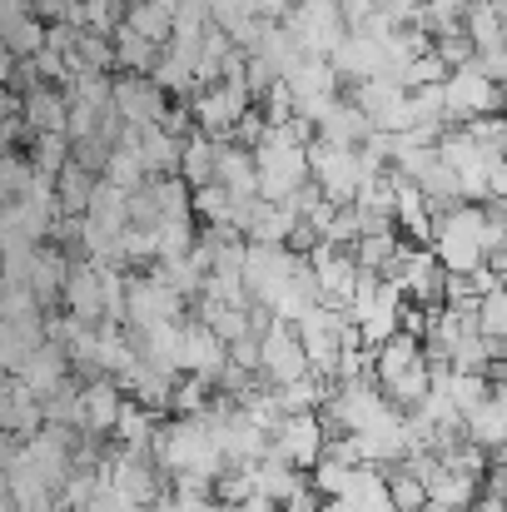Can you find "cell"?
<instances>
[{
    "instance_id": "cell-1",
    "label": "cell",
    "mask_w": 507,
    "mask_h": 512,
    "mask_svg": "<svg viewBox=\"0 0 507 512\" xmlns=\"http://www.w3.org/2000/svg\"><path fill=\"white\" fill-rule=\"evenodd\" d=\"M488 229H493L488 204H458V209L438 214V239H433L438 264L448 274H478L488 264Z\"/></svg>"
},
{
    "instance_id": "cell-2",
    "label": "cell",
    "mask_w": 507,
    "mask_h": 512,
    "mask_svg": "<svg viewBox=\"0 0 507 512\" xmlns=\"http://www.w3.org/2000/svg\"><path fill=\"white\" fill-rule=\"evenodd\" d=\"M254 160H259V199H269V204H289L294 194H304V189L314 184L309 150L279 140L274 130H269V140L254 150Z\"/></svg>"
},
{
    "instance_id": "cell-3",
    "label": "cell",
    "mask_w": 507,
    "mask_h": 512,
    "mask_svg": "<svg viewBox=\"0 0 507 512\" xmlns=\"http://www.w3.org/2000/svg\"><path fill=\"white\" fill-rule=\"evenodd\" d=\"M309 165H314V184H319V194H324L329 204H338V209L358 204V194H363V184H368V170H363V155H358V150L314 140V145H309Z\"/></svg>"
},
{
    "instance_id": "cell-4",
    "label": "cell",
    "mask_w": 507,
    "mask_h": 512,
    "mask_svg": "<svg viewBox=\"0 0 507 512\" xmlns=\"http://www.w3.org/2000/svg\"><path fill=\"white\" fill-rule=\"evenodd\" d=\"M443 95H448V130H463V125L483 120V115H503V85L483 65L453 70Z\"/></svg>"
},
{
    "instance_id": "cell-5",
    "label": "cell",
    "mask_w": 507,
    "mask_h": 512,
    "mask_svg": "<svg viewBox=\"0 0 507 512\" xmlns=\"http://www.w3.org/2000/svg\"><path fill=\"white\" fill-rule=\"evenodd\" d=\"M329 423H324V413H289L284 423H279V433H274V448H269V458H279V463H289V468H299V473H314L324 458H329Z\"/></svg>"
},
{
    "instance_id": "cell-6",
    "label": "cell",
    "mask_w": 507,
    "mask_h": 512,
    "mask_svg": "<svg viewBox=\"0 0 507 512\" xmlns=\"http://www.w3.org/2000/svg\"><path fill=\"white\" fill-rule=\"evenodd\" d=\"M309 373H314V363H309V348L299 339V324H269L259 334V378L269 388L299 383Z\"/></svg>"
},
{
    "instance_id": "cell-7",
    "label": "cell",
    "mask_w": 507,
    "mask_h": 512,
    "mask_svg": "<svg viewBox=\"0 0 507 512\" xmlns=\"http://www.w3.org/2000/svg\"><path fill=\"white\" fill-rule=\"evenodd\" d=\"M194 120H199V130L209 135V140H234V130H239V120L254 110V95H249V85L244 80H219V85H209V90H199L194 100Z\"/></svg>"
},
{
    "instance_id": "cell-8",
    "label": "cell",
    "mask_w": 507,
    "mask_h": 512,
    "mask_svg": "<svg viewBox=\"0 0 507 512\" xmlns=\"http://www.w3.org/2000/svg\"><path fill=\"white\" fill-rule=\"evenodd\" d=\"M284 25L294 30V40H299L304 55H314V60H334V50L348 40V25H343L338 0H299Z\"/></svg>"
},
{
    "instance_id": "cell-9",
    "label": "cell",
    "mask_w": 507,
    "mask_h": 512,
    "mask_svg": "<svg viewBox=\"0 0 507 512\" xmlns=\"http://www.w3.org/2000/svg\"><path fill=\"white\" fill-rule=\"evenodd\" d=\"M438 155L458 179L463 204H488V160H493V150H483L468 130H448L438 140Z\"/></svg>"
},
{
    "instance_id": "cell-10",
    "label": "cell",
    "mask_w": 507,
    "mask_h": 512,
    "mask_svg": "<svg viewBox=\"0 0 507 512\" xmlns=\"http://www.w3.org/2000/svg\"><path fill=\"white\" fill-rule=\"evenodd\" d=\"M169 105H174V95H169L155 75H115V115H120L125 125L155 130V125H165Z\"/></svg>"
},
{
    "instance_id": "cell-11",
    "label": "cell",
    "mask_w": 507,
    "mask_h": 512,
    "mask_svg": "<svg viewBox=\"0 0 507 512\" xmlns=\"http://www.w3.org/2000/svg\"><path fill=\"white\" fill-rule=\"evenodd\" d=\"M309 264H314V274H319V299H324L329 309H343V314H348V304H353V294H358V279H363L358 259H353L348 249H338V244H319V249L309 254Z\"/></svg>"
},
{
    "instance_id": "cell-12",
    "label": "cell",
    "mask_w": 507,
    "mask_h": 512,
    "mask_svg": "<svg viewBox=\"0 0 507 512\" xmlns=\"http://www.w3.org/2000/svg\"><path fill=\"white\" fill-rule=\"evenodd\" d=\"M224 368H229V343L219 339L204 319H194V314H189V324H184V353H179V373L219 383V378H224Z\"/></svg>"
},
{
    "instance_id": "cell-13",
    "label": "cell",
    "mask_w": 507,
    "mask_h": 512,
    "mask_svg": "<svg viewBox=\"0 0 507 512\" xmlns=\"http://www.w3.org/2000/svg\"><path fill=\"white\" fill-rule=\"evenodd\" d=\"M70 373H75V363H70L65 343H50V339H45L40 348H35V353H30V358H25V363H20V373H15V378H20L30 393H40V398L50 403L60 388H70V383H75Z\"/></svg>"
},
{
    "instance_id": "cell-14",
    "label": "cell",
    "mask_w": 507,
    "mask_h": 512,
    "mask_svg": "<svg viewBox=\"0 0 507 512\" xmlns=\"http://www.w3.org/2000/svg\"><path fill=\"white\" fill-rule=\"evenodd\" d=\"M334 70H338L343 85H363V80H373V75H393L388 45L373 40V35H348V40L334 50Z\"/></svg>"
},
{
    "instance_id": "cell-15",
    "label": "cell",
    "mask_w": 507,
    "mask_h": 512,
    "mask_svg": "<svg viewBox=\"0 0 507 512\" xmlns=\"http://www.w3.org/2000/svg\"><path fill=\"white\" fill-rule=\"evenodd\" d=\"M80 388H85V433H90V438H115V428H120V413H125V398H130V393H125L115 378H105V373L85 378Z\"/></svg>"
},
{
    "instance_id": "cell-16",
    "label": "cell",
    "mask_w": 507,
    "mask_h": 512,
    "mask_svg": "<svg viewBox=\"0 0 507 512\" xmlns=\"http://www.w3.org/2000/svg\"><path fill=\"white\" fill-rule=\"evenodd\" d=\"M60 304H65V314L80 319V324H105V284H100V269H95L90 259H75Z\"/></svg>"
},
{
    "instance_id": "cell-17",
    "label": "cell",
    "mask_w": 507,
    "mask_h": 512,
    "mask_svg": "<svg viewBox=\"0 0 507 512\" xmlns=\"http://www.w3.org/2000/svg\"><path fill=\"white\" fill-rule=\"evenodd\" d=\"M0 423L10 438H35L45 433V398L30 393L20 378H5V398H0Z\"/></svg>"
},
{
    "instance_id": "cell-18",
    "label": "cell",
    "mask_w": 507,
    "mask_h": 512,
    "mask_svg": "<svg viewBox=\"0 0 507 512\" xmlns=\"http://www.w3.org/2000/svg\"><path fill=\"white\" fill-rule=\"evenodd\" d=\"M478 498H483V478L458 473V468H448V463H438V468L428 473V503L453 508V512H473Z\"/></svg>"
},
{
    "instance_id": "cell-19",
    "label": "cell",
    "mask_w": 507,
    "mask_h": 512,
    "mask_svg": "<svg viewBox=\"0 0 507 512\" xmlns=\"http://www.w3.org/2000/svg\"><path fill=\"white\" fill-rule=\"evenodd\" d=\"M214 184H224V189L234 194V204H239V199H259V160H254V150L224 140V145H219V179H214Z\"/></svg>"
},
{
    "instance_id": "cell-20",
    "label": "cell",
    "mask_w": 507,
    "mask_h": 512,
    "mask_svg": "<svg viewBox=\"0 0 507 512\" xmlns=\"http://www.w3.org/2000/svg\"><path fill=\"white\" fill-rule=\"evenodd\" d=\"M25 125L30 135H65L70 130V100L55 85H40L25 95Z\"/></svg>"
},
{
    "instance_id": "cell-21",
    "label": "cell",
    "mask_w": 507,
    "mask_h": 512,
    "mask_svg": "<svg viewBox=\"0 0 507 512\" xmlns=\"http://www.w3.org/2000/svg\"><path fill=\"white\" fill-rule=\"evenodd\" d=\"M368 135H373V120H368L348 95L338 100L334 110H329V120L319 125V140H324V145H343V150H358Z\"/></svg>"
},
{
    "instance_id": "cell-22",
    "label": "cell",
    "mask_w": 507,
    "mask_h": 512,
    "mask_svg": "<svg viewBox=\"0 0 507 512\" xmlns=\"http://www.w3.org/2000/svg\"><path fill=\"white\" fill-rule=\"evenodd\" d=\"M140 160H145L150 179H169V174H179V165H184V140L169 135L165 125L140 130Z\"/></svg>"
},
{
    "instance_id": "cell-23",
    "label": "cell",
    "mask_w": 507,
    "mask_h": 512,
    "mask_svg": "<svg viewBox=\"0 0 507 512\" xmlns=\"http://www.w3.org/2000/svg\"><path fill=\"white\" fill-rule=\"evenodd\" d=\"M179 179H184L189 189L214 184V179H219V140H209L204 130H194V135L184 140V165H179Z\"/></svg>"
},
{
    "instance_id": "cell-24",
    "label": "cell",
    "mask_w": 507,
    "mask_h": 512,
    "mask_svg": "<svg viewBox=\"0 0 507 512\" xmlns=\"http://www.w3.org/2000/svg\"><path fill=\"white\" fill-rule=\"evenodd\" d=\"M403 95H408V90L398 85V75H373V80H363V85H348V100L373 120V130H378V120H383Z\"/></svg>"
},
{
    "instance_id": "cell-25",
    "label": "cell",
    "mask_w": 507,
    "mask_h": 512,
    "mask_svg": "<svg viewBox=\"0 0 507 512\" xmlns=\"http://www.w3.org/2000/svg\"><path fill=\"white\" fill-rule=\"evenodd\" d=\"M383 388V398L393 403V408H403V413H413V408H423V398L433 393V363L423 358V363H413V368H403L398 378H388V383H378Z\"/></svg>"
},
{
    "instance_id": "cell-26",
    "label": "cell",
    "mask_w": 507,
    "mask_h": 512,
    "mask_svg": "<svg viewBox=\"0 0 507 512\" xmlns=\"http://www.w3.org/2000/svg\"><path fill=\"white\" fill-rule=\"evenodd\" d=\"M463 30L473 35L478 55H493V50H507V15H498L488 0H473L468 15H463Z\"/></svg>"
},
{
    "instance_id": "cell-27",
    "label": "cell",
    "mask_w": 507,
    "mask_h": 512,
    "mask_svg": "<svg viewBox=\"0 0 507 512\" xmlns=\"http://www.w3.org/2000/svg\"><path fill=\"white\" fill-rule=\"evenodd\" d=\"M194 319H204L224 343H239L254 334V309H234V304H214V299H199L194 304Z\"/></svg>"
},
{
    "instance_id": "cell-28",
    "label": "cell",
    "mask_w": 507,
    "mask_h": 512,
    "mask_svg": "<svg viewBox=\"0 0 507 512\" xmlns=\"http://www.w3.org/2000/svg\"><path fill=\"white\" fill-rule=\"evenodd\" d=\"M115 50H120V75H155V65L165 60V45L135 35L130 25L115 30Z\"/></svg>"
},
{
    "instance_id": "cell-29",
    "label": "cell",
    "mask_w": 507,
    "mask_h": 512,
    "mask_svg": "<svg viewBox=\"0 0 507 512\" xmlns=\"http://www.w3.org/2000/svg\"><path fill=\"white\" fill-rule=\"evenodd\" d=\"M428 358V348L418 334H398V339H388L378 348V368H373V378L378 383H388V378H398L403 368H413V363H423Z\"/></svg>"
},
{
    "instance_id": "cell-30",
    "label": "cell",
    "mask_w": 507,
    "mask_h": 512,
    "mask_svg": "<svg viewBox=\"0 0 507 512\" xmlns=\"http://www.w3.org/2000/svg\"><path fill=\"white\" fill-rule=\"evenodd\" d=\"M174 15H179V10L150 5V0H130V10H125V25H130L135 35L155 40V45H169V40H174Z\"/></svg>"
},
{
    "instance_id": "cell-31",
    "label": "cell",
    "mask_w": 507,
    "mask_h": 512,
    "mask_svg": "<svg viewBox=\"0 0 507 512\" xmlns=\"http://www.w3.org/2000/svg\"><path fill=\"white\" fill-rule=\"evenodd\" d=\"M0 35H5V55H15V60H35L40 50H50V25L40 15H25V20L5 25Z\"/></svg>"
},
{
    "instance_id": "cell-32",
    "label": "cell",
    "mask_w": 507,
    "mask_h": 512,
    "mask_svg": "<svg viewBox=\"0 0 507 512\" xmlns=\"http://www.w3.org/2000/svg\"><path fill=\"white\" fill-rule=\"evenodd\" d=\"M214 398H219V383H209V378H179V388H174V403H169V418H204L209 408H214Z\"/></svg>"
},
{
    "instance_id": "cell-33",
    "label": "cell",
    "mask_w": 507,
    "mask_h": 512,
    "mask_svg": "<svg viewBox=\"0 0 507 512\" xmlns=\"http://www.w3.org/2000/svg\"><path fill=\"white\" fill-rule=\"evenodd\" d=\"M463 433H468L483 453H498V448H507V408H498V403L488 398V403L468 418V428H463Z\"/></svg>"
},
{
    "instance_id": "cell-34",
    "label": "cell",
    "mask_w": 507,
    "mask_h": 512,
    "mask_svg": "<svg viewBox=\"0 0 507 512\" xmlns=\"http://www.w3.org/2000/svg\"><path fill=\"white\" fill-rule=\"evenodd\" d=\"M398 249H403V234L398 229H388V234H363L348 254L358 259V269H368V274H383L393 259H398Z\"/></svg>"
},
{
    "instance_id": "cell-35",
    "label": "cell",
    "mask_w": 507,
    "mask_h": 512,
    "mask_svg": "<svg viewBox=\"0 0 507 512\" xmlns=\"http://www.w3.org/2000/svg\"><path fill=\"white\" fill-rule=\"evenodd\" d=\"M25 155H30V165H35L40 174L60 179V170L75 160V145H70V135H35Z\"/></svg>"
},
{
    "instance_id": "cell-36",
    "label": "cell",
    "mask_w": 507,
    "mask_h": 512,
    "mask_svg": "<svg viewBox=\"0 0 507 512\" xmlns=\"http://www.w3.org/2000/svg\"><path fill=\"white\" fill-rule=\"evenodd\" d=\"M194 219H199V229L234 224V194H229L224 184H204V189H194Z\"/></svg>"
},
{
    "instance_id": "cell-37",
    "label": "cell",
    "mask_w": 507,
    "mask_h": 512,
    "mask_svg": "<svg viewBox=\"0 0 507 512\" xmlns=\"http://www.w3.org/2000/svg\"><path fill=\"white\" fill-rule=\"evenodd\" d=\"M388 498L398 503V512H423L428 508V483L413 468H393L388 473Z\"/></svg>"
},
{
    "instance_id": "cell-38",
    "label": "cell",
    "mask_w": 507,
    "mask_h": 512,
    "mask_svg": "<svg viewBox=\"0 0 507 512\" xmlns=\"http://www.w3.org/2000/svg\"><path fill=\"white\" fill-rule=\"evenodd\" d=\"M309 483H314V493L324 498V503H338L343 493H348V483H353V463H338V458H324L314 473H309Z\"/></svg>"
},
{
    "instance_id": "cell-39",
    "label": "cell",
    "mask_w": 507,
    "mask_h": 512,
    "mask_svg": "<svg viewBox=\"0 0 507 512\" xmlns=\"http://www.w3.org/2000/svg\"><path fill=\"white\" fill-rule=\"evenodd\" d=\"M35 184V165L25 150H5V165H0V194L5 199H25V189Z\"/></svg>"
},
{
    "instance_id": "cell-40",
    "label": "cell",
    "mask_w": 507,
    "mask_h": 512,
    "mask_svg": "<svg viewBox=\"0 0 507 512\" xmlns=\"http://www.w3.org/2000/svg\"><path fill=\"white\" fill-rule=\"evenodd\" d=\"M438 60L448 65V70H468V65H478L483 55H478V45H473V35L458 25V30H448V35H438Z\"/></svg>"
},
{
    "instance_id": "cell-41",
    "label": "cell",
    "mask_w": 507,
    "mask_h": 512,
    "mask_svg": "<svg viewBox=\"0 0 507 512\" xmlns=\"http://www.w3.org/2000/svg\"><path fill=\"white\" fill-rule=\"evenodd\" d=\"M448 75H453V70H448V65L438 60V50H433V55H418L408 70H398V85H403V90H428V85H448Z\"/></svg>"
},
{
    "instance_id": "cell-42",
    "label": "cell",
    "mask_w": 507,
    "mask_h": 512,
    "mask_svg": "<svg viewBox=\"0 0 507 512\" xmlns=\"http://www.w3.org/2000/svg\"><path fill=\"white\" fill-rule=\"evenodd\" d=\"M259 110H264V120H269V130H279V125H289L294 115H299V100H294V90H289V80H279L264 100H259Z\"/></svg>"
},
{
    "instance_id": "cell-43",
    "label": "cell",
    "mask_w": 507,
    "mask_h": 512,
    "mask_svg": "<svg viewBox=\"0 0 507 512\" xmlns=\"http://www.w3.org/2000/svg\"><path fill=\"white\" fill-rule=\"evenodd\" d=\"M269 140V120H264V110L254 105L244 120H239V130H234V145H244V150H259Z\"/></svg>"
},
{
    "instance_id": "cell-44",
    "label": "cell",
    "mask_w": 507,
    "mask_h": 512,
    "mask_svg": "<svg viewBox=\"0 0 507 512\" xmlns=\"http://www.w3.org/2000/svg\"><path fill=\"white\" fill-rule=\"evenodd\" d=\"M150 512H224L219 508V498H184V493H169L160 508H150Z\"/></svg>"
},
{
    "instance_id": "cell-45",
    "label": "cell",
    "mask_w": 507,
    "mask_h": 512,
    "mask_svg": "<svg viewBox=\"0 0 507 512\" xmlns=\"http://www.w3.org/2000/svg\"><path fill=\"white\" fill-rule=\"evenodd\" d=\"M378 10H383L393 25H418V15H423V0H378Z\"/></svg>"
},
{
    "instance_id": "cell-46",
    "label": "cell",
    "mask_w": 507,
    "mask_h": 512,
    "mask_svg": "<svg viewBox=\"0 0 507 512\" xmlns=\"http://www.w3.org/2000/svg\"><path fill=\"white\" fill-rule=\"evenodd\" d=\"M483 493H493V498H503L507 503V463L493 458V468H488V478H483Z\"/></svg>"
},
{
    "instance_id": "cell-47",
    "label": "cell",
    "mask_w": 507,
    "mask_h": 512,
    "mask_svg": "<svg viewBox=\"0 0 507 512\" xmlns=\"http://www.w3.org/2000/svg\"><path fill=\"white\" fill-rule=\"evenodd\" d=\"M284 512H329V503H324V498L314 493V483H309V488H304L294 503H284Z\"/></svg>"
},
{
    "instance_id": "cell-48",
    "label": "cell",
    "mask_w": 507,
    "mask_h": 512,
    "mask_svg": "<svg viewBox=\"0 0 507 512\" xmlns=\"http://www.w3.org/2000/svg\"><path fill=\"white\" fill-rule=\"evenodd\" d=\"M478 65H483V70H488V75H493L498 85H507V50H493V55H483Z\"/></svg>"
},
{
    "instance_id": "cell-49",
    "label": "cell",
    "mask_w": 507,
    "mask_h": 512,
    "mask_svg": "<svg viewBox=\"0 0 507 512\" xmlns=\"http://www.w3.org/2000/svg\"><path fill=\"white\" fill-rule=\"evenodd\" d=\"M473 512H507V503L503 498H493V493H483V498H478V508Z\"/></svg>"
},
{
    "instance_id": "cell-50",
    "label": "cell",
    "mask_w": 507,
    "mask_h": 512,
    "mask_svg": "<svg viewBox=\"0 0 507 512\" xmlns=\"http://www.w3.org/2000/svg\"><path fill=\"white\" fill-rule=\"evenodd\" d=\"M493 403H498V408H507V383H493Z\"/></svg>"
},
{
    "instance_id": "cell-51",
    "label": "cell",
    "mask_w": 507,
    "mask_h": 512,
    "mask_svg": "<svg viewBox=\"0 0 507 512\" xmlns=\"http://www.w3.org/2000/svg\"><path fill=\"white\" fill-rule=\"evenodd\" d=\"M488 5H493V10H498V15H507V0H488Z\"/></svg>"
},
{
    "instance_id": "cell-52",
    "label": "cell",
    "mask_w": 507,
    "mask_h": 512,
    "mask_svg": "<svg viewBox=\"0 0 507 512\" xmlns=\"http://www.w3.org/2000/svg\"><path fill=\"white\" fill-rule=\"evenodd\" d=\"M423 512H453V508H438V503H428V508H423Z\"/></svg>"
},
{
    "instance_id": "cell-53",
    "label": "cell",
    "mask_w": 507,
    "mask_h": 512,
    "mask_svg": "<svg viewBox=\"0 0 507 512\" xmlns=\"http://www.w3.org/2000/svg\"><path fill=\"white\" fill-rule=\"evenodd\" d=\"M498 209H503V214H507V204H498Z\"/></svg>"
}]
</instances>
